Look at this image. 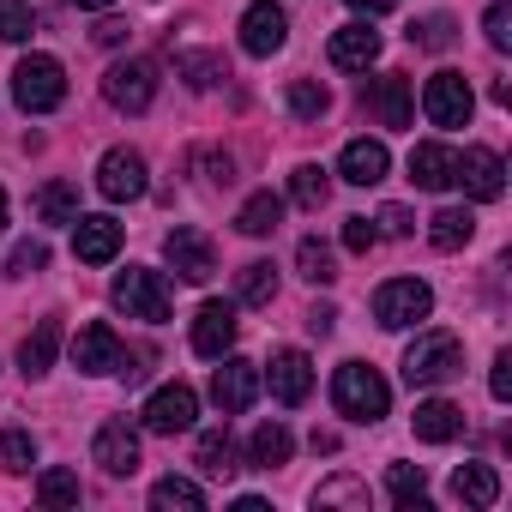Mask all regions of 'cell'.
Masks as SVG:
<instances>
[{
    "label": "cell",
    "mask_w": 512,
    "mask_h": 512,
    "mask_svg": "<svg viewBox=\"0 0 512 512\" xmlns=\"http://www.w3.org/2000/svg\"><path fill=\"white\" fill-rule=\"evenodd\" d=\"M91 37H97L103 49H115V43H127V25H121V19H103V25H97Z\"/></svg>",
    "instance_id": "681fc988"
},
{
    "label": "cell",
    "mask_w": 512,
    "mask_h": 512,
    "mask_svg": "<svg viewBox=\"0 0 512 512\" xmlns=\"http://www.w3.org/2000/svg\"><path fill=\"white\" fill-rule=\"evenodd\" d=\"M235 296H241L247 308H266V302L278 296V272H272V260H253V266H241V284H235Z\"/></svg>",
    "instance_id": "d6a6232c"
},
{
    "label": "cell",
    "mask_w": 512,
    "mask_h": 512,
    "mask_svg": "<svg viewBox=\"0 0 512 512\" xmlns=\"http://www.w3.org/2000/svg\"><path fill=\"white\" fill-rule=\"evenodd\" d=\"M386 169H392V157H386V145H380V139H350V145H344V157H338V175H344V181H356V187L386 181Z\"/></svg>",
    "instance_id": "44dd1931"
},
{
    "label": "cell",
    "mask_w": 512,
    "mask_h": 512,
    "mask_svg": "<svg viewBox=\"0 0 512 512\" xmlns=\"http://www.w3.org/2000/svg\"><path fill=\"white\" fill-rule=\"evenodd\" d=\"M37 217H43V223H73V217H79V187H73V181L37 187Z\"/></svg>",
    "instance_id": "1f68e13d"
},
{
    "label": "cell",
    "mask_w": 512,
    "mask_h": 512,
    "mask_svg": "<svg viewBox=\"0 0 512 512\" xmlns=\"http://www.w3.org/2000/svg\"><path fill=\"white\" fill-rule=\"evenodd\" d=\"M332 320H338V314H332V308H314V314H308V326H314V332H320V338H326V332H332Z\"/></svg>",
    "instance_id": "f907efd6"
},
{
    "label": "cell",
    "mask_w": 512,
    "mask_h": 512,
    "mask_svg": "<svg viewBox=\"0 0 512 512\" xmlns=\"http://www.w3.org/2000/svg\"><path fill=\"white\" fill-rule=\"evenodd\" d=\"M127 344L115 338V326H103V320H91V326H79V338H73V368L79 374H127Z\"/></svg>",
    "instance_id": "ba28073f"
},
{
    "label": "cell",
    "mask_w": 512,
    "mask_h": 512,
    "mask_svg": "<svg viewBox=\"0 0 512 512\" xmlns=\"http://www.w3.org/2000/svg\"><path fill=\"white\" fill-rule=\"evenodd\" d=\"M416 440H428V446H446V440H458L464 434V410L458 404H446V398H428V404H416Z\"/></svg>",
    "instance_id": "603a6c76"
},
{
    "label": "cell",
    "mask_w": 512,
    "mask_h": 512,
    "mask_svg": "<svg viewBox=\"0 0 512 512\" xmlns=\"http://www.w3.org/2000/svg\"><path fill=\"white\" fill-rule=\"evenodd\" d=\"M278 223H284V199H278V193H253V199L235 211V229H241V235H272Z\"/></svg>",
    "instance_id": "83f0119b"
},
{
    "label": "cell",
    "mask_w": 512,
    "mask_h": 512,
    "mask_svg": "<svg viewBox=\"0 0 512 512\" xmlns=\"http://www.w3.org/2000/svg\"><path fill=\"white\" fill-rule=\"evenodd\" d=\"M13 97H19L25 115L61 109V103H67V73H61V61H55V55H25V61L13 67Z\"/></svg>",
    "instance_id": "7a4b0ae2"
},
{
    "label": "cell",
    "mask_w": 512,
    "mask_h": 512,
    "mask_svg": "<svg viewBox=\"0 0 512 512\" xmlns=\"http://www.w3.org/2000/svg\"><path fill=\"white\" fill-rule=\"evenodd\" d=\"M290 452H296V440H290V428H284V422H260V428H253V440H247V458L260 464V470L290 464Z\"/></svg>",
    "instance_id": "d4e9b609"
},
{
    "label": "cell",
    "mask_w": 512,
    "mask_h": 512,
    "mask_svg": "<svg viewBox=\"0 0 512 512\" xmlns=\"http://www.w3.org/2000/svg\"><path fill=\"white\" fill-rule=\"evenodd\" d=\"M374 115H380V127H410L416 97H410V79L404 73H380L374 79Z\"/></svg>",
    "instance_id": "7402d4cb"
},
{
    "label": "cell",
    "mask_w": 512,
    "mask_h": 512,
    "mask_svg": "<svg viewBox=\"0 0 512 512\" xmlns=\"http://www.w3.org/2000/svg\"><path fill=\"white\" fill-rule=\"evenodd\" d=\"M193 416H199V392L193 386H157L151 398H145V428L151 434H187L193 428Z\"/></svg>",
    "instance_id": "4fadbf2b"
},
{
    "label": "cell",
    "mask_w": 512,
    "mask_h": 512,
    "mask_svg": "<svg viewBox=\"0 0 512 512\" xmlns=\"http://www.w3.org/2000/svg\"><path fill=\"white\" fill-rule=\"evenodd\" d=\"M350 7H356V13H392L398 0H350Z\"/></svg>",
    "instance_id": "816d5d0a"
},
{
    "label": "cell",
    "mask_w": 512,
    "mask_h": 512,
    "mask_svg": "<svg viewBox=\"0 0 512 512\" xmlns=\"http://www.w3.org/2000/svg\"><path fill=\"white\" fill-rule=\"evenodd\" d=\"M452 494H458L464 506H494V500H500V476H494V464H458Z\"/></svg>",
    "instance_id": "4316f807"
},
{
    "label": "cell",
    "mask_w": 512,
    "mask_h": 512,
    "mask_svg": "<svg viewBox=\"0 0 512 512\" xmlns=\"http://www.w3.org/2000/svg\"><path fill=\"white\" fill-rule=\"evenodd\" d=\"M229 458H235V446H229V434H223V428L199 434V452H193V464H199L205 476H229V470H235Z\"/></svg>",
    "instance_id": "e575fe53"
},
{
    "label": "cell",
    "mask_w": 512,
    "mask_h": 512,
    "mask_svg": "<svg viewBox=\"0 0 512 512\" xmlns=\"http://www.w3.org/2000/svg\"><path fill=\"white\" fill-rule=\"evenodd\" d=\"M43 266H49V247H43V241H19V247H13V272H19V278H37Z\"/></svg>",
    "instance_id": "ee69618b"
},
{
    "label": "cell",
    "mask_w": 512,
    "mask_h": 512,
    "mask_svg": "<svg viewBox=\"0 0 512 512\" xmlns=\"http://www.w3.org/2000/svg\"><path fill=\"white\" fill-rule=\"evenodd\" d=\"M422 109H428L434 127H470V109H476L470 79H464V73H434V79L422 85Z\"/></svg>",
    "instance_id": "9c48e42d"
},
{
    "label": "cell",
    "mask_w": 512,
    "mask_h": 512,
    "mask_svg": "<svg viewBox=\"0 0 512 512\" xmlns=\"http://www.w3.org/2000/svg\"><path fill=\"white\" fill-rule=\"evenodd\" d=\"M314 506H368V488L350 482V476H332V482L314 488Z\"/></svg>",
    "instance_id": "ab89813d"
},
{
    "label": "cell",
    "mask_w": 512,
    "mask_h": 512,
    "mask_svg": "<svg viewBox=\"0 0 512 512\" xmlns=\"http://www.w3.org/2000/svg\"><path fill=\"white\" fill-rule=\"evenodd\" d=\"M175 73H181L193 91H211V85H223V79H229L223 55H199V49H181V55H175Z\"/></svg>",
    "instance_id": "4dcf8cb0"
},
{
    "label": "cell",
    "mask_w": 512,
    "mask_h": 512,
    "mask_svg": "<svg viewBox=\"0 0 512 512\" xmlns=\"http://www.w3.org/2000/svg\"><path fill=\"white\" fill-rule=\"evenodd\" d=\"M163 260H169L187 284H205V278L217 272V247H211V235H205V229L175 223V229L163 235Z\"/></svg>",
    "instance_id": "52a82bcc"
},
{
    "label": "cell",
    "mask_w": 512,
    "mask_h": 512,
    "mask_svg": "<svg viewBox=\"0 0 512 512\" xmlns=\"http://www.w3.org/2000/svg\"><path fill=\"white\" fill-rule=\"evenodd\" d=\"M332 404H338V416H350V422H380V416L392 410V386H386L368 362H344V368L332 374Z\"/></svg>",
    "instance_id": "6da1fadb"
},
{
    "label": "cell",
    "mask_w": 512,
    "mask_h": 512,
    "mask_svg": "<svg viewBox=\"0 0 512 512\" xmlns=\"http://www.w3.org/2000/svg\"><path fill=\"white\" fill-rule=\"evenodd\" d=\"M296 260H302V278H308V284H332V278H338V266H332V247H326L320 235H308V241L296 247Z\"/></svg>",
    "instance_id": "d590c367"
},
{
    "label": "cell",
    "mask_w": 512,
    "mask_h": 512,
    "mask_svg": "<svg viewBox=\"0 0 512 512\" xmlns=\"http://www.w3.org/2000/svg\"><path fill=\"white\" fill-rule=\"evenodd\" d=\"M109 296H115V308H121L127 320H145V326H163V320H169V284H163L157 272H145V266L115 272Z\"/></svg>",
    "instance_id": "3957f363"
},
{
    "label": "cell",
    "mask_w": 512,
    "mask_h": 512,
    "mask_svg": "<svg viewBox=\"0 0 512 512\" xmlns=\"http://www.w3.org/2000/svg\"><path fill=\"white\" fill-rule=\"evenodd\" d=\"M428 314H434V290H428L422 278H392V284L374 290V320H380L386 332H410V326H422Z\"/></svg>",
    "instance_id": "277c9868"
},
{
    "label": "cell",
    "mask_w": 512,
    "mask_h": 512,
    "mask_svg": "<svg viewBox=\"0 0 512 512\" xmlns=\"http://www.w3.org/2000/svg\"><path fill=\"white\" fill-rule=\"evenodd\" d=\"M31 37V7L25 0H0V43H25Z\"/></svg>",
    "instance_id": "60d3db41"
},
{
    "label": "cell",
    "mask_w": 512,
    "mask_h": 512,
    "mask_svg": "<svg viewBox=\"0 0 512 512\" xmlns=\"http://www.w3.org/2000/svg\"><path fill=\"white\" fill-rule=\"evenodd\" d=\"M193 163H199V169H205V181H217V187H223V181H235V163H229V151H223V157H217V151H199Z\"/></svg>",
    "instance_id": "bcb514c9"
},
{
    "label": "cell",
    "mask_w": 512,
    "mask_h": 512,
    "mask_svg": "<svg viewBox=\"0 0 512 512\" xmlns=\"http://www.w3.org/2000/svg\"><path fill=\"white\" fill-rule=\"evenodd\" d=\"M266 380H272V398H278V404H302V398L314 392V362H308L302 350H278Z\"/></svg>",
    "instance_id": "ffe728a7"
},
{
    "label": "cell",
    "mask_w": 512,
    "mask_h": 512,
    "mask_svg": "<svg viewBox=\"0 0 512 512\" xmlns=\"http://www.w3.org/2000/svg\"><path fill=\"white\" fill-rule=\"evenodd\" d=\"M103 97H109L121 115H145V109H151V97H157V67H151L145 55L115 61V67L103 73Z\"/></svg>",
    "instance_id": "8992f818"
},
{
    "label": "cell",
    "mask_w": 512,
    "mask_h": 512,
    "mask_svg": "<svg viewBox=\"0 0 512 512\" xmlns=\"http://www.w3.org/2000/svg\"><path fill=\"white\" fill-rule=\"evenodd\" d=\"M73 7H85V13H103V7H115V0H73Z\"/></svg>",
    "instance_id": "f5cc1de1"
},
{
    "label": "cell",
    "mask_w": 512,
    "mask_h": 512,
    "mask_svg": "<svg viewBox=\"0 0 512 512\" xmlns=\"http://www.w3.org/2000/svg\"><path fill=\"white\" fill-rule=\"evenodd\" d=\"M73 253L85 266H109L121 253V223L115 217H73Z\"/></svg>",
    "instance_id": "9a60e30c"
},
{
    "label": "cell",
    "mask_w": 512,
    "mask_h": 512,
    "mask_svg": "<svg viewBox=\"0 0 512 512\" xmlns=\"http://www.w3.org/2000/svg\"><path fill=\"white\" fill-rule=\"evenodd\" d=\"M374 241H380V229H374L368 217H344V247H350V253H368Z\"/></svg>",
    "instance_id": "f6af8a7d"
},
{
    "label": "cell",
    "mask_w": 512,
    "mask_h": 512,
    "mask_svg": "<svg viewBox=\"0 0 512 512\" xmlns=\"http://www.w3.org/2000/svg\"><path fill=\"white\" fill-rule=\"evenodd\" d=\"M151 506H157V512H205V488L187 482V476H163V482L151 488Z\"/></svg>",
    "instance_id": "f546056e"
},
{
    "label": "cell",
    "mask_w": 512,
    "mask_h": 512,
    "mask_svg": "<svg viewBox=\"0 0 512 512\" xmlns=\"http://www.w3.org/2000/svg\"><path fill=\"white\" fill-rule=\"evenodd\" d=\"M37 464V440L25 428H0V470H31Z\"/></svg>",
    "instance_id": "8d00e7d4"
},
{
    "label": "cell",
    "mask_w": 512,
    "mask_h": 512,
    "mask_svg": "<svg viewBox=\"0 0 512 512\" xmlns=\"http://www.w3.org/2000/svg\"><path fill=\"white\" fill-rule=\"evenodd\" d=\"M211 398H217V410H223V416H241L253 398H260V368L241 362V356H229V362L211 374Z\"/></svg>",
    "instance_id": "5bb4252c"
},
{
    "label": "cell",
    "mask_w": 512,
    "mask_h": 512,
    "mask_svg": "<svg viewBox=\"0 0 512 512\" xmlns=\"http://www.w3.org/2000/svg\"><path fill=\"white\" fill-rule=\"evenodd\" d=\"M326 109H332L326 85H314V79H296V85H290V115H302V121H320Z\"/></svg>",
    "instance_id": "f35d334b"
},
{
    "label": "cell",
    "mask_w": 512,
    "mask_h": 512,
    "mask_svg": "<svg viewBox=\"0 0 512 512\" xmlns=\"http://www.w3.org/2000/svg\"><path fill=\"white\" fill-rule=\"evenodd\" d=\"M145 157L133 151V145H115V151H103V163H97V193L103 199H145Z\"/></svg>",
    "instance_id": "7c38bea8"
},
{
    "label": "cell",
    "mask_w": 512,
    "mask_h": 512,
    "mask_svg": "<svg viewBox=\"0 0 512 512\" xmlns=\"http://www.w3.org/2000/svg\"><path fill=\"white\" fill-rule=\"evenodd\" d=\"M0 229H7V193H0Z\"/></svg>",
    "instance_id": "db71d44e"
},
{
    "label": "cell",
    "mask_w": 512,
    "mask_h": 512,
    "mask_svg": "<svg viewBox=\"0 0 512 512\" xmlns=\"http://www.w3.org/2000/svg\"><path fill=\"white\" fill-rule=\"evenodd\" d=\"M482 31H488V49H512V7H506V0H494V7L482 13Z\"/></svg>",
    "instance_id": "b9f144b4"
},
{
    "label": "cell",
    "mask_w": 512,
    "mask_h": 512,
    "mask_svg": "<svg viewBox=\"0 0 512 512\" xmlns=\"http://www.w3.org/2000/svg\"><path fill=\"white\" fill-rule=\"evenodd\" d=\"M55 356H61V320H43V326L19 344V368H25L31 380H43V374L55 368Z\"/></svg>",
    "instance_id": "cb8c5ba5"
},
{
    "label": "cell",
    "mask_w": 512,
    "mask_h": 512,
    "mask_svg": "<svg viewBox=\"0 0 512 512\" xmlns=\"http://www.w3.org/2000/svg\"><path fill=\"white\" fill-rule=\"evenodd\" d=\"M284 43H290L284 7H278V0H253V7L241 13V49H247L253 61H266V55H278Z\"/></svg>",
    "instance_id": "8fae6325"
},
{
    "label": "cell",
    "mask_w": 512,
    "mask_h": 512,
    "mask_svg": "<svg viewBox=\"0 0 512 512\" xmlns=\"http://www.w3.org/2000/svg\"><path fill=\"white\" fill-rule=\"evenodd\" d=\"M374 223H380V229H386V235H410V229H416V217H410V211H404V205H386V211H380V217H374Z\"/></svg>",
    "instance_id": "c3c4849f"
},
{
    "label": "cell",
    "mask_w": 512,
    "mask_h": 512,
    "mask_svg": "<svg viewBox=\"0 0 512 512\" xmlns=\"http://www.w3.org/2000/svg\"><path fill=\"white\" fill-rule=\"evenodd\" d=\"M458 368H464V350H458L452 332H422V338L404 350V380H410V386H446Z\"/></svg>",
    "instance_id": "5b68a950"
},
{
    "label": "cell",
    "mask_w": 512,
    "mask_h": 512,
    "mask_svg": "<svg viewBox=\"0 0 512 512\" xmlns=\"http://www.w3.org/2000/svg\"><path fill=\"white\" fill-rule=\"evenodd\" d=\"M410 43H416V49H446V43H452V19H446V13H428L422 25H410Z\"/></svg>",
    "instance_id": "7bdbcfd3"
},
{
    "label": "cell",
    "mask_w": 512,
    "mask_h": 512,
    "mask_svg": "<svg viewBox=\"0 0 512 512\" xmlns=\"http://www.w3.org/2000/svg\"><path fill=\"white\" fill-rule=\"evenodd\" d=\"M386 488H392V500L404 512H428V476H422V464H392L386 470Z\"/></svg>",
    "instance_id": "f1b7e54d"
},
{
    "label": "cell",
    "mask_w": 512,
    "mask_h": 512,
    "mask_svg": "<svg viewBox=\"0 0 512 512\" xmlns=\"http://www.w3.org/2000/svg\"><path fill=\"white\" fill-rule=\"evenodd\" d=\"M452 187H464L470 199H500L506 193V163H500V151H488V145H464L458 151V169H452Z\"/></svg>",
    "instance_id": "30bf717a"
},
{
    "label": "cell",
    "mask_w": 512,
    "mask_h": 512,
    "mask_svg": "<svg viewBox=\"0 0 512 512\" xmlns=\"http://www.w3.org/2000/svg\"><path fill=\"white\" fill-rule=\"evenodd\" d=\"M470 235H476V217H470L464 205H440V211L428 217V241H434L440 253H458Z\"/></svg>",
    "instance_id": "484cf974"
},
{
    "label": "cell",
    "mask_w": 512,
    "mask_h": 512,
    "mask_svg": "<svg viewBox=\"0 0 512 512\" xmlns=\"http://www.w3.org/2000/svg\"><path fill=\"white\" fill-rule=\"evenodd\" d=\"M37 500L43 506H79V476L73 470H43L37 476Z\"/></svg>",
    "instance_id": "74e56055"
},
{
    "label": "cell",
    "mask_w": 512,
    "mask_h": 512,
    "mask_svg": "<svg viewBox=\"0 0 512 512\" xmlns=\"http://www.w3.org/2000/svg\"><path fill=\"white\" fill-rule=\"evenodd\" d=\"M332 67H344V73H368L374 61H380V31L374 25H344V31H332Z\"/></svg>",
    "instance_id": "e0dca14e"
},
{
    "label": "cell",
    "mask_w": 512,
    "mask_h": 512,
    "mask_svg": "<svg viewBox=\"0 0 512 512\" xmlns=\"http://www.w3.org/2000/svg\"><path fill=\"white\" fill-rule=\"evenodd\" d=\"M91 458L109 470V476H133L139 470V434L127 422H103L97 440H91Z\"/></svg>",
    "instance_id": "2e32d148"
},
{
    "label": "cell",
    "mask_w": 512,
    "mask_h": 512,
    "mask_svg": "<svg viewBox=\"0 0 512 512\" xmlns=\"http://www.w3.org/2000/svg\"><path fill=\"white\" fill-rule=\"evenodd\" d=\"M452 169H458V151L440 145V139H422V145L410 151V181H416L422 193H446V187H452Z\"/></svg>",
    "instance_id": "ac0fdd59"
},
{
    "label": "cell",
    "mask_w": 512,
    "mask_h": 512,
    "mask_svg": "<svg viewBox=\"0 0 512 512\" xmlns=\"http://www.w3.org/2000/svg\"><path fill=\"white\" fill-rule=\"evenodd\" d=\"M488 392H494L500 404L512 398V350H500V356H494V374H488Z\"/></svg>",
    "instance_id": "7dc6e473"
},
{
    "label": "cell",
    "mask_w": 512,
    "mask_h": 512,
    "mask_svg": "<svg viewBox=\"0 0 512 512\" xmlns=\"http://www.w3.org/2000/svg\"><path fill=\"white\" fill-rule=\"evenodd\" d=\"M229 344H235V308L229 302H205L193 314V350L199 356H229Z\"/></svg>",
    "instance_id": "d6986e66"
},
{
    "label": "cell",
    "mask_w": 512,
    "mask_h": 512,
    "mask_svg": "<svg viewBox=\"0 0 512 512\" xmlns=\"http://www.w3.org/2000/svg\"><path fill=\"white\" fill-rule=\"evenodd\" d=\"M326 193H332V181H326V169H320V163H302V169L290 175V199H296V205L320 211V205H326Z\"/></svg>",
    "instance_id": "836d02e7"
}]
</instances>
